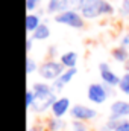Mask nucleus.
Returning a JSON list of instances; mask_svg holds the SVG:
<instances>
[{
    "mask_svg": "<svg viewBox=\"0 0 129 131\" xmlns=\"http://www.w3.org/2000/svg\"><path fill=\"white\" fill-rule=\"evenodd\" d=\"M53 21L58 25L67 26L70 29L74 31H82L85 28V18L82 17V14L79 11H73V9H67V11H61L56 15H53Z\"/></svg>",
    "mask_w": 129,
    "mask_h": 131,
    "instance_id": "1",
    "label": "nucleus"
},
{
    "mask_svg": "<svg viewBox=\"0 0 129 131\" xmlns=\"http://www.w3.org/2000/svg\"><path fill=\"white\" fill-rule=\"evenodd\" d=\"M65 67L61 64L59 60H52V58H47L44 60L40 67H38V75L43 81H47V82H53L56 81L62 73H64Z\"/></svg>",
    "mask_w": 129,
    "mask_h": 131,
    "instance_id": "2",
    "label": "nucleus"
},
{
    "mask_svg": "<svg viewBox=\"0 0 129 131\" xmlns=\"http://www.w3.org/2000/svg\"><path fill=\"white\" fill-rule=\"evenodd\" d=\"M109 85H105L103 82H93L88 85L87 90V98L90 102L96 104V105H102L106 102V99L109 98Z\"/></svg>",
    "mask_w": 129,
    "mask_h": 131,
    "instance_id": "3",
    "label": "nucleus"
},
{
    "mask_svg": "<svg viewBox=\"0 0 129 131\" xmlns=\"http://www.w3.org/2000/svg\"><path fill=\"white\" fill-rule=\"evenodd\" d=\"M82 17L87 21H93L102 17V0H85L81 11Z\"/></svg>",
    "mask_w": 129,
    "mask_h": 131,
    "instance_id": "4",
    "label": "nucleus"
},
{
    "mask_svg": "<svg viewBox=\"0 0 129 131\" xmlns=\"http://www.w3.org/2000/svg\"><path fill=\"white\" fill-rule=\"evenodd\" d=\"M70 116L73 121H82V122H90L97 117V110L88 107V105H82V104H76L71 107L70 110Z\"/></svg>",
    "mask_w": 129,
    "mask_h": 131,
    "instance_id": "5",
    "label": "nucleus"
},
{
    "mask_svg": "<svg viewBox=\"0 0 129 131\" xmlns=\"http://www.w3.org/2000/svg\"><path fill=\"white\" fill-rule=\"evenodd\" d=\"M99 72H100V79L105 85L109 87H119L120 82V76L109 67L108 63H100L99 64Z\"/></svg>",
    "mask_w": 129,
    "mask_h": 131,
    "instance_id": "6",
    "label": "nucleus"
},
{
    "mask_svg": "<svg viewBox=\"0 0 129 131\" xmlns=\"http://www.w3.org/2000/svg\"><path fill=\"white\" fill-rule=\"evenodd\" d=\"M109 117L119 119V121L128 119L129 117V101H122V99L114 101L111 104V107H109Z\"/></svg>",
    "mask_w": 129,
    "mask_h": 131,
    "instance_id": "7",
    "label": "nucleus"
},
{
    "mask_svg": "<svg viewBox=\"0 0 129 131\" xmlns=\"http://www.w3.org/2000/svg\"><path fill=\"white\" fill-rule=\"evenodd\" d=\"M31 89L33 90L36 99H46V98H49V96H52V95H55V90H53L52 82H47V81L33 82Z\"/></svg>",
    "mask_w": 129,
    "mask_h": 131,
    "instance_id": "8",
    "label": "nucleus"
},
{
    "mask_svg": "<svg viewBox=\"0 0 129 131\" xmlns=\"http://www.w3.org/2000/svg\"><path fill=\"white\" fill-rule=\"evenodd\" d=\"M76 73H78V69L74 67V69H65L64 73L56 79V81H53L52 82V85H53V90H55V93L58 95V93H61L62 90H64V87L76 76Z\"/></svg>",
    "mask_w": 129,
    "mask_h": 131,
    "instance_id": "9",
    "label": "nucleus"
},
{
    "mask_svg": "<svg viewBox=\"0 0 129 131\" xmlns=\"http://www.w3.org/2000/svg\"><path fill=\"white\" fill-rule=\"evenodd\" d=\"M70 110H71V107H70V99L65 98V96L58 98L55 102H53L52 108H50L52 116H55V117H61V119L64 117L67 113H70Z\"/></svg>",
    "mask_w": 129,
    "mask_h": 131,
    "instance_id": "10",
    "label": "nucleus"
},
{
    "mask_svg": "<svg viewBox=\"0 0 129 131\" xmlns=\"http://www.w3.org/2000/svg\"><path fill=\"white\" fill-rule=\"evenodd\" d=\"M56 99H58L56 93L52 95V96H49V98H46V99H36L35 104L31 107V110H32L33 113H44V111H47L49 108H52V105H53V102H55Z\"/></svg>",
    "mask_w": 129,
    "mask_h": 131,
    "instance_id": "11",
    "label": "nucleus"
},
{
    "mask_svg": "<svg viewBox=\"0 0 129 131\" xmlns=\"http://www.w3.org/2000/svg\"><path fill=\"white\" fill-rule=\"evenodd\" d=\"M78 60H79V53L76 50H67L59 55V61L65 69H74L78 66Z\"/></svg>",
    "mask_w": 129,
    "mask_h": 131,
    "instance_id": "12",
    "label": "nucleus"
},
{
    "mask_svg": "<svg viewBox=\"0 0 129 131\" xmlns=\"http://www.w3.org/2000/svg\"><path fill=\"white\" fill-rule=\"evenodd\" d=\"M50 35H52V31H50L49 21H43V23L35 29V32L31 34V37H32L35 41H46V40L50 38Z\"/></svg>",
    "mask_w": 129,
    "mask_h": 131,
    "instance_id": "13",
    "label": "nucleus"
},
{
    "mask_svg": "<svg viewBox=\"0 0 129 131\" xmlns=\"http://www.w3.org/2000/svg\"><path fill=\"white\" fill-rule=\"evenodd\" d=\"M43 23V17L38 12H28L26 15V32L28 35L35 32V29Z\"/></svg>",
    "mask_w": 129,
    "mask_h": 131,
    "instance_id": "14",
    "label": "nucleus"
},
{
    "mask_svg": "<svg viewBox=\"0 0 129 131\" xmlns=\"http://www.w3.org/2000/svg\"><path fill=\"white\" fill-rule=\"evenodd\" d=\"M111 57H112L114 61L125 64V63L129 61V50L123 46H115V47L111 49Z\"/></svg>",
    "mask_w": 129,
    "mask_h": 131,
    "instance_id": "15",
    "label": "nucleus"
},
{
    "mask_svg": "<svg viewBox=\"0 0 129 131\" xmlns=\"http://www.w3.org/2000/svg\"><path fill=\"white\" fill-rule=\"evenodd\" d=\"M65 127H67V124L61 117L52 116V117L46 119V130L47 131H62V130H65Z\"/></svg>",
    "mask_w": 129,
    "mask_h": 131,
    "instance_id": "16",
    "label": "nucleus"
},
{
    "mask_svg": "<svg viewBox=\"0 0 129 131\" xmlns=\"http://www.w3.org/2000/svg\"><path fill=\"white\" fill-rule=\"evenodd\" d=\"M61 5H62V0H47L46 2V14L49 15H56L58 12H61Z\"/></svg>",
    "mask_w": 129,
    "mask_h": 131,
    "instance_id": "17",
    "label": "nucleus"
},
{
    "mask_svg": "<svg viewBox=\"0 0 129 131\" xmlns=\"http://www.w3.org/2000/svg\"><path fill=\"white\" fill-rule=\"evenodd\" d=\"M85 0H62L61 5V11H67V9H73V11H81L82 5Z\"/></svg>",
    "mask_w": 129,
    "mask_h": 131,
    "instance_id": "18",
    "label": "nucleus"
},
{
    "mask_svg": "<svg viewBox=\"0 0 129 131\" xmlns=\"http://www.w3.org/2000/svg\"><path fill=\"white\" fill-rule=\"evenodd\" d=\"M117 14V9H115V6L111 3V2H108V0H102V17H114Z\"/></svg>",
    "mask_w": 129,
    "mask_h": 131,
    "instance_id": "19",
    "label": "nucleus"
},
{
    "mask_svg": "<svg viewBox=\"0 0 129 131\" xmlns=\"http://www.w3.org/2000/svg\"><path fill=\"white\" fill-rule=\"evenodd\" d=\"M119 90H120L123 95H128V96H129V72H125V73L120 76Z\"/></svg>",
    "mask_w": 129,
    "mask_h": 131,
    "instance_id": "20",
    "label": "nucleus"
},
{
    "mask_svg": "<svg viewBox=\"0 0 129 131\" xmlns=\"http://www.w3.org/2000/svg\"><path fill=\"white\" fill-rule=\"evenodd\" d=\"M24 67H26V73L28 75H32L33 72H38V67H40V64L33 60L32 57H26V61H24Z\"/></svg>",
    "mask_w": 129,
    "mask_h": 131,
    "instance_id": "21",
    "label": "nucleus"
},
{
    "mask_svg": "<svg viewBox=\"0 0 129 131\" xmlns=\"http://www.w3.org/2000/svg\"><path fill=\"white\" fill-rule=\"evenodd\" d=\"M119 15L122 18H129V0H122L119 5Z\"/></svg>",
    "mask_w": 129,
    "mask_h": 131,
    "instance_id": "22",
    "label": "nucleus"
},
{
    "mask_svg": "<svg viewBox=\"0 0 129 131\" xmlns=\"http://www.w3.org/2000/svg\"><path fill=\"white\" fill-rule=\"evenodd\" d=\"M71 131H90L87 122H82V121H73L71 122Z\"/></svg>",
    "mask_w": 129,
    "mask_h": 131,
    "instance_id": "23",
    "label": "nucleus"
},
{
    "mask_svg": "<svg viewBox=\"0 0 129 131\" xmlns=\"http://www.w3.org/2000/svg\"><path fill=\"white\" fill-rule=\"evenodd\" d=\"M35 101H36V96H35V93H33L32 89H29V90L26 92V107H28L29 110H31V107L35 104Z\"/></svg>",
    "mask_w": 129,
    "mask_h": 131,
    "instance_id": "24",
    "label": "nucleus"
},
{
    "mask_svg": "<svg viewBox=\"0 0 129 131\" xmlns=\"http://www.w3.org/2000/svg\"><path fill=\"white\" fill-rule=\"evenodd\" d=\"M119 46H123V47L129 49V31L122 34V37L119 38Z\"/></svg>",
    "mask_w": 129,
    "mask_h": 131,
    "instance_id": "25",
    "label": "nucleus"
},
{
    "mask_svg": "<svg viewBox=\"0 0 129 131\" xmlns=\"http://www.w3.org/2000/svg\"><path fill=\"white\" fill-rule=\"evenodd\" d=\"M33 43H35V40H33L31 35H28V37H26V43H24V46H26V53H28V55L32 52Z\"/></svg>",
    "mask_w": 129,
    "mask_h": 131,
    "instance_id": "26",
    "label": "nucleus"
},
{
    "mask_svg": "<svg viewBox=\"0 0 129 131\" xmlns=\"http://www.w3.org/2000/svg\"><path fill=\"white\" fill-rule=\"evenodd\" d=\"M114 131H129V121L128 119L120 121V124L117 125V128H115Z\"/></svg>",
    "mask_w": 129,
    "mask_h": 131,
    "instance_id": "27",
    "label": "nucleus"
},
{
    "mask_svg": "<svg viewBox=\"0 0 129 131\" xmlns=\"http://www.w3.org/2000/svg\"><path fill=\"white\" fill-rule=\"evenodd\" d=\"M58 49H56V46L55 44H52V46H49V49H47V58H52V60H56L55 57L58 55V52H56Z\"/></svg>",
    "mask_w": 129,
    "mask_h": 131,
    "instance_id": "28",
    "label": "nucleus"
},
{
    "mask_svg": "<svg viewBox=\"0 0 129 131\" xmlns=\"http://www.w3.org/2000/svg\"><path fill=\"white\" fill-rule=\"evenodd\" d=\"M28 131H47V130H46V125H43L41 122H36V124H33L32 127H29Z\"/></svg>",
    "mask_w": 129,
    "mask_h": 131,
    "instance_id": "29",
    "label": "nucleus"
},
{
    "mask_svg": "<svg viewBox=\"0 0 129 131\" xmlns=\"http://www.w3.org/2000/svg\"><path fill=\"white\" fill-rule=\"evenodd\" d=\"M99 131H112V130H111V128H109V127L105 124V125H102V127L99 128Z\"/></svg>",
    "mask_w": 129,
    "mask_h": 131,
    "instance_id": "30",
    "label": "nucleus"
},
{
    "mask_svg": "<svg viewBox=\"0 0 129 131\" xmlns=\"http://www.w3.org/2000/svg\"><path fill=\"white\" fill-rule=\"evenodd\" d=\"M123 67H125V72H129V61H128V63H125Z\"/></svg>",
    "mask_w": 129,
    "mask_h": 131,
    "instance_id": "31",
    "label": "nucleus"
},
{
    "mask_svg": "<svg viewBox=\"0 0 129 131\" xmlns=\"http://www.w3.org/2000/svg\"><path fill=\"white\" fill-rule=\"evenodd\" d=\"M35 2H36V3H40V5H41V2H43V0H35Z\"/></svg>",
    "mask_w": 129,
    "mask_h": 131,
    "instance_id": "32",
    "label": "nucleus"
}]
</instances>
